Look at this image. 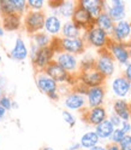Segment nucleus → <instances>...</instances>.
Masks as SVG:
<instances>
[{
	"label": "nucleus",
	"mask_w": 131,
	"mask_h": 150,
	"mask_svg": "<svg viewBox=\"0 0 131 150\" xmlns=\"http://www.w3.org/2000/svg\"><path fill=\"white\" fill-rule=\"evenodd\" d=\"M52 46L55 51H64L76 56L84 52L86 41L83 38H61V39H53Z\"/></svg>",
	"instance_id": "nucleus-1"
},
{
	"label": "nucleus",
	"mask_w": 131,
	"mask_h": 150,
	"mask_svg": "<svg viewBox=\"0 0 131 150\" xmlns=\"http://www.w3.org/2000/svg\"><path fill=\"white\" fill-rule=\"evenodd\" d=\"M83 39L89 45H91L93 47H96L99 50H106L112 40L107 33L101 30L96 25H94L93 28H90L89 30H87Z\"/></svg>",
	"instance_id": "nucleus-2"
},
{
	"label": "nucleus",
	"mask_w": 131,
	"mask_h": 150,
	"mask_svg": "<svg viewBox=\"0 0 131 150\" xmlns=\"http://www.w3.org/2000/svg\"><path fill=\"white\" fill-rule=\"evenodd\" d=\"M54 61L57 62L63 69L66 70L71 76H75V74L81 73V67L78 65V59L75 54L64 52V51H55Z\"/></svg>",
	"instance_id": "nucleus-3"
},
{
	"label": "nucleus",
	"mask_w": 131,
	"mask_h": 150,
	"mask_svg": "<svg viewBox=\"0 0 131 150\" xmlns=\"http://www.w3.org/2000/svg\"><path fill=\"white\" fill-rule=\"evenodd\" d=\"M46 16L42 11H29L24 18V25L28 33L37 34L45 28Z\"/></svg>",
	"instance_id": "nucleus-4"
},
{
	"label": "nucleus",
	"mask_w": 131,
	"mask_h": 150,
	"mask_svg": "<svg viewBox=\"0 0 131 150\" xmlns=\"http://www.w3.org/2000/svg\"><path fill=\"white\" fill-rule=\"evenodd\" d=\"M95 68L104 75L105 78L112 76L116 70L114 58L111 56L108 50H100L99 57L95 59Z\"/></svg>",
	"instance_id": "nucleus-5"
},
{
	"label": "nucleus",
	"mask_w": 131,
	"mask_h": 150,
	"mask_svg": "<svg viewBox=\"0 0 131 150\" xmlns=\"http://www.w3.org/2000/svg\"><path fill=\"white\" fill-rule=\"evenodd\" d=\"M78 80L86 85L87 87H96V86H104V82L106 78L102 75L95 67L86 69V70H81Z\"/></svg>",
	"instance_id": "nucleus-6"
},
{
	"label": "nucleus",
	"mask_w": 131,
	"mask_h": 150,
	"mask_svg": "<svg viewBox=\"0 0 131 150\" xmlns=\"http://www.w3.org/2000/svg\"><path fill=\"white\" fill-rule=\"evenodd\" d=\"M71 21L76 24L81 30H84V32L89 30L90 28H93L95 25V18L93 17L87 10H84L79 4H77V7L73 12Z\"/></svg>",
	"instance_id": "nucleus-7"
},
{
	"label": "nucleus",
	"mask_w": 131,
	"mask_h": 150,
	"mask_svg": "<svg viewBox=\"0 0 131 150\" xmlns=\"http://www.w3.org/2000/svg\"><path fill=\"white\" fill-rule=\"evenodd\" d=\"M54 56H55V50L52 45L48 46V47L39 49L36 56L33 59L34 65L36 67V69H39L40 71H45V69L54 61Z\"/></svg>",
	"instance_id": "nucleus-8"
},
{
	"label": "nucleus",
	"mask_w": 131,
	"mask_h": 150,
	"mask_svg": "<svg viewBox=\"0 0 131 150\" xmlns=\"http://www.w3.org/2000/svg\"><path fill=\"white\" fill-rule=\"evenodd\" d=\"M107 50L112 57L114 58V61H117L119 64H123L126 67L130 63V54H129L126 44H120V42H116L113 40H111Z\"/></svg>",
	"instance_id": "nucleus-9"
},
{
	"label": "nucleus",
	"mask_w": 131,
	"mask_h": 150,
	"mask_svg": "<svg viewBox=\"0 0 131 150\" xmlns=\"http://www.w3.org/2000/svg\"><path fill=\"white\" fill-rule=\"evenodd\" d=\"M111 39L120 42V44H128L131 41V22L124 20L121 22L116 23L114 25V30L112 33Z\"/></svg>",
	"instance_id": "nucleus-10"
},
{
	"label": "nucleus",
	"mask_w": 131,
	"mask_h": 150,
	"mask_svg": "<svg viewBox=\"0 0 131 150\" xmlns=\"http://www.w3.org/2000/svg\"><path fill=\"white\" fill-rule=\"evenodd\" d=\"M36 85L40 91L46 93L48 97L57 93L58 91V82L49 78L45 71H40L36 75Z\"/></svg>",
	"instance_id": "nucleus-11"
},
{
	"label": "nucleus",
	"mask_w": 131,
	"mask_h": 150,
	"mask_svg": "<svg viewBox=\"0 0 131 150\" xmlns=\"http://www.w3.org/2000/svg\"><path fill=\"white\" fill-rule=\"evenodd\" d=\"M45 73L57 82H71L73 79V76H71L66 70L63 69L55 61H53L48 67L45 69Z\"/></svg>",
	"instance_id": "nucleus-12"
},
{
	"label": "nucleus",
	"mask_w": 131,
	"mask_h": 150,
	"mask_svg": "<svg viewBox=\"0 0 131 150\" xmlns=\"http://www.w3.org/2000/svg\"><path fill=\"white\" fill-rule=\"evenodd\" d=\"M107 119V112L104 107H96V108H89V110H86V115H84V120L88 124L94 125L95 127L100 125L102 121Z\"/></svg>",
	"instance_id": "nucleus-13"
},
{
	"label": "nucleus",
	"mask_w": 131,
	"mask_h": 150,
	"mask_svg": "<svg viewBox=\"0 0 131 150\" xmlns=\"http://www.w3.org/2000/svg\"><path fill=\"white\" fill-rule=\"evenodd\" d=\"M107 13L109 17L113 20L114 23L124 21V18L126 16V8H125V3L121 0H113L111 1V5L107 10Z\"/></svg>",
	"instance_id": "nucleus-14"
},
{
	"label": "nucleus",
	"mask_w": 131,
	"mask_h": 150,
	"mask_svg": "<svg viewBox=\"0 0 131 150\" xmlns=\"http://www.w3.org/2000/svg\"><path fill=\"white\" fill-rule=\"evenodd\" d=\"M105 99V87L104 86H96L90 87L87 92V100L89 108H96L101 107Z\"/></svg>",
	"instance_id": "nucleus-15"
},
{
	"label": "nucleus",
	"mask_w": 131,
	"mask_h": 150,
	"mask_svg": "<svg viewBox=\"0 0 131 150\" xmlns=\"http://www.w3.org/2000/svg\"><path fill=\"white\" fill-rule=\"evenodd\" d=\"M78 4L84 8V10H87L95 20L104 11H106L105 10L106 3L101 1V0H81V1H78Z\"/></svg>",
	"instance_id": "nucleus-16"
},
{
	"label": "nucleus",
	"mask_w": 131,
	"mask_h": 150,
	"mask_svg": "<svg viewBox=\"0 0 131 150\" xmlns=\"http://www.w3.org/2000/svg\"><path fill=\"white\" fill-rule=\"evenodd\" d=\"M87 99L83 95L77 92H71L66 96L64 100V104L69 110H82L86 107Z\"/></svg>",
	"instance_id": "nucleus-17"
},
{
	"label": "nucleus",
	"mask_w": 131,
	"mask_h": 150,
	"mask_svg": "<svg viewBox=\"0 0 131 150\" xmlns=\"http://www.w3.org/2000/svg\"><path fill=\"white\" fill-rule=\"evenodd\" d=\"M112 91L117 97L124 98L131 91V82L125 76H118L112 82Z\"/></svg>",
	"instance_id": "nucleus-18"
},
{
	"label": "nucleus",
	"mask_w": 131,
	"mask_h": 150,
	"mask_svg": "<svg viewBox=\"0 0 131 150\" xmlns=\"http://www.w3.org/2000/svg\"><path fill=\"white\" fill-rule=\"evenodd\" d=\"M114 114L118 115L123 121L131 120V104L124 99H117L113 104Z\"/></svg>",
	"instance_id": "nucleus-19"
},
{
	"label": "nucleus",
	"mask_w": 131,
	"mask_h": 150,
	"mask_svg": "<svg viewBox=\"0 0 131 150\" xmlns=\"http://www.w3.org/2000/svg\"><path fill=\"white\" fill-rule=\"evenodd\" d=\"M95 25L98 28H100L101 30H104L105 33H107L108 35L112 36V33L114 30V25L116 23L113 22V20L109 17V15L107 13V11H104L96 20H95Z\"/></svg>",
	"instance_id": "nucleus-20"
},
{
	"label": "nucleus",
	"mask_w": 131,
	"mask_h": 150,
	"mask_svg": "<svg viewBox=\"0 0 131 150\" xmlns=\"http://www.w3.org/2000/svg\"><path fill=\"white\" fill-rule=\"evenodd\" d=\"M43 29L48 35H58L63 30V24L59 20V17L57 15H51L46 17Z\"/></svg>",
	"instance_id": "nucleus-21"
},
{
	"label": "nucleus",
	"mask_w": 131,
	"mask_h": 150,
	"mask_svg": "<svg viewBox=\"0 0 131 150\" xmlns=\"http://www.w3.org/2000/svg\"><path fill=\"white\" fill-rule=\"evenodd\" d=\"M10 57L15 61H24L28 57V49L25 46V42L23 41V39L18 38L15 42V47L12 49V51L10 52Z\"/></svg>",
	"instance_id": "nucleus-22"
},
{
	"label": "nucleus",
	"mask_w": 131,
	"mask_h": 150,
	"mask_svg": "<svg viewBox=\"0 0 131 150\" xmlns=\"http://www.w3.org/2000/svg\"><path fill=\"white\" fill-rule=\"evenodd\" d=\"M114 129H116V127L109 121V119H106L105 121H102L100 125H98L95 127V132H96V134L99 136L100 139H107V138L112 137Z\"/></svg>",
	"instance_id": "nucleus-23"
},
{
	"label": "nucleus",
	"mask_w": 131,
	"mask_h": 150,
	"mask_svg": "<svg viewBox=\"0 0 131 150\" xmlns=\"http://www.w3.org/2000/svg\"><path fill=\"white\" fill-rule=\"evenodd\" d=\"M99 140H100V138L96 134L95 131H89V132L84 133L82 136L79 143H81L82 148H86V149L90 150V149H93L94 146H96L99 144Z\"/></svg>",
	"instance_id": "nucleus-24"
},
{
	"label": "nucleus",
	"mask_w": 131,
	"mask_h": 150,
	"mask_svg": "<svg viewBox=\"0 0 131 150\" xmlns=\"http://www.w3.org/2000/svg\"><path fill=\"white\" fill-rule=\"evenodd\" d=\"M78 1H60L59 6L57 7L58 11L57 13L61 15L63 17H71L73 16V12L76 10Z\"/></svg>",
	"instance_id": "nucleus-25"
},
{
	"label": "nucleus",
	"mask_w": 131,
	"mask_h": 150,
	"mask_svg": "<svg viewBox=\"0 0 131 150\" xmlns=\"http://www.w3.org/2000/svg\"><path fill=\"white\" fill-rule=\"evenodd\" d=\"M61 33H63L64 38H81L82 30L72 21H68L63 24Z\"/></svg>",
	"instance_id": "nucleus-26"
},
{
	"label": "nucleus",
	"mask_w": 131,
	"mask_h": 150,
	"mask_svg": "<svg viewBox=\"0 0 131 150\" xmlns=\"http://www.w3.org/2000/svg\"><path fill=\"white\" fill-rule=\"evenodd\" d=\"M53 42V39L47 34V33H37L34 35V45L37 46L39 49H43V47H48Z\"/></svg>",
	"instance_id": "nucleus-27"
},
{
	"label": "nucleus",
	"mask_w": 131,
	"mask_h": 150,
	"mask_svg": "<svg viewBox=\"0 0 131 150\" xmlns=\"http://www.w3.org/2000/svg\"><path fill=\"white\" fill-rule=\"evenodd\" d=\"M21 24L20 15H10L4 18V29L6 30H16Z\"/></svg>",
	"instance_id": "nucleus-28"
},
{
	"label": "nucleus",
	"mask_w": 131,
	"mask_h": 150,
	"mask_svg": "<svg viewBox=\"0 0 131 150\" xmlns=\"http://www.w3.org/2000/svg\"><path fill=\"white\" fill-rule=\"evenodd\" d=\"M0 10H1V12H3L4 16L17 15L16 11H15L12 0H3V1H0Z\"/></svg>",
	"instance_id": "nucleus-29"
},
{
	"label": "nucleus",
	"mask_w": 131,
	"mask_h": 150,
	"mask_svg": "<svg viewBox=\"0 0 131 150\" xmlns=\"http://www.w3.org/2000/svg\"><path fill=\"white\" fill-rule=\"evenodd\" d=\"M12 4H13L15 11L17 15H22L26 11L28 1H25V0H12Z\"/></svg>",
	"instance_id": "nucleus-30"
},
{
	"label": "nucleus",
	"mask_w": 131,
	"mask_h": 150,
	"mask_svg": "<svg viewBox=\"0 0 131 150\" xmlns=\"http://www.w3.org/2000/svg\"><path fill=\"white\" fill-rule=\"evenodd\" d=\"M126 136H128V134H125L121 128H116L114 132H113V134H112V137H111V139H112V142H113L114 144H118V145H119L121 142H123V139H124Z\"/></svg>",
	"instance_id": "nucleus-31"
},
{
	"label": "nucleus",
	"mask_w": 131,
	"mask_h": 150,
	"mask_svg": "<svg viewBox=\"0 0 131 150\" xmlns=\"http://www.w3.org/2000/svg\"><path fill=\"white\" fill-rule=\"evenodd\" d=\"M61 115H63L64 121H65V122H66L70 127H73L75 125H76V117H75L69 110H63V111H61Z\"/></svg>",
	"instance_id": "nucleus-32"
},
{
	"label": "nucleus",
	"mask_w": 131,
	"mask_h": 150,
	"mask_svg": "<svg viewBox=\"0 0 131 150\" xmlns=\"http://www.w3.org/2000/svg\"><path fill=\"white\" fill-rule=\"evenodd\" d=\"M43 5V0H28V6L31 8V11H41Z\"/></svg>",
	"instance_id": "nucleus-33"
},
{
	"label": "nucleus",
	"mask_w": 131,
	"mask_h": 150,
	"mask_svg": "<svg viewBox=\"0 0 131 150\" xmlns=\"http://www.w3.org/2000/svg\"><path fill=\"white\" fill-rule=\"evenodd\" d=\"M12 100L10 99V98H8L7 96H3L1 98H0V105H1L6 111L7 110H10L11 108H12Z\"/></svg>",
	"instance_id": "nucleus-34"
},
{
	"label": "nucleus",
	"mask_w": 131,
	"mask_h": 150,
	"mask_svg": "<svg viewBox=\"0 0 131 150\" xmlns=\"http://www.w3.org/2000/svg\"><path fill=\"white\" fill-rule=\"evenodd\" d=\"M119 148L120 150H131V136L130 134H128L123 139V142L119 144Z\"/></svg>",
	"instance_id": "nucleus-35"
},
{
	"label": "nucleus",
	"mask_w": 131,
	"mask_h": 150,
	"mask_svg": "<svg viewBox=\"0 0 131 150\" xmlns=\"http://www.w3.org/2000/svg\"><path fill=\"white\" fill-rule=\"evenodd\" d=\"M109 121L112 124H113V126L116 127V128H119V126H121V124H123V120H121L118 115H116V114H112L111 116H109Z\"/></svg>",
	"instance_id": "nucleus-36"
},
{
	"label": "nucleus",
	"mask_w": 131,
	"mask_h": 150,
	"mask_svg": "<svg viewBox=\"0 0 131 150\" xmlns=\"http://www.w3.org/2000/svg\"><path fill=\"white\" fill-rule=\"evenodd\" d=\"M120 128L123 129V132H124L125 134H129V133L131 132V124L129 122V121H123V124H121Z\"/></svg>",
	"instance_id": "nucleus-37"
},
{
	"label": "nucleus",
	"mask_w": 131,
	"mask_h": 150,
	"mask_svg": "<svg viewBox=\"0 0 131 150\" xmlns=\"http://www.w3.org/2000/svg\"><path fill=\"white\" fill-rule=\"evenodd\" d=\"M124 76L131 82V62L126 65V68H125V73H124Z\"/></svg>",
	"instance_id": "nucleus-38"
},
{
	"label": "nucleus",
	"mask_w": 131,
	"mask_h": 150,
	"mask_svg": "<svg viewBox=\"0 0 131 150\" xmlns=\"http://www.w3.org/2000/svg\"><path fill=\"white\" fill-rule=\"evenodd\" d=\"M81 146H82L81 143H73L72 145H70V146L68 148V150H79Z\"/></svg>",
	"instance_id": "nucleus-39"
},
{
	"label": "nucleus",
	"mask_w": 131,
	"mask_h": 150,
	"mask_svg": "<svg viewBox=\"0 0 131 150\" xmlns=\"http://www.w3.org/2000/svg\"><path fill=\"white\" fill-rule=\"evenodd\" d=\"M107 150H120V148H119V145L118 144H109L108 146H107Z\"/></svg>",
	"instance_id": "nucleus-40"
},
{
	"label": "nucleus",
	"mask_w": 131,
	"mask_h": 150,
	"mask_svg": "<svg viewBox=\"0 0 131 150\" xmlns=\"http://www.w3.org/2000/svg\"><path fill=\"white\" fill-rule=\"evenodd\" d=\"M5 114H6V110H5L1 105H0V120H1V119L5 116Z\"/></svg>",
	"instance_id": "nucleus-41"
},
{
	"label": "nucleus",
	"mask_w": 131,
	"mask_h": 150,
	"mask_svg": "<svg viewBox=\"0 0 131 150\" xmlns=\"http://www.w3.org/2000/svg\"><path fill=\"white\" fill-rule=\"evenodd\" d=\"M90 150H107V148L101 146V145H96V146H94V148L90 149Z\"/></svg>",
	"instance_id": "nucleus-42"
},
{
	"label": "nucleus",
	"mask_w": 131,
	"mask_h": 150,
	"mask_svg": "<svg viewBox=\"0 0 131 150\" xmlns=\"http://www.w3.org/2000/svg\"><path fill=\"white\" fill-rule=\"evenodd\" d=\"M128 45V50H129V54H130V58H131V41L126 44Z\"/></svg>",
	"instance_id": "nucleus-43"
},
{
	"label": "nucleus",
	"mask_w": 131,
	"mask_h": 150,
	"mask_svg": "<svg viewBox=\"0 0 131 150\" xmlns=\"http://www.w3.org/2000/svg\"><path fill=\"white\" fill-rule=\"evenodd\" d=\"M4 35V28L0 27V36H3Z\"/></svg>",
	"instance_id": "nucleus-44"
},
{
	"label": "nucleus",
	"mask_w": 131,
	"mask_h": 150,
	"mask_svg": "<svg viewBox=\"0 0 131 150\" xmlns=\"http://www.w3.org/2000/svg\"><path fill=\"white\" fill-rule=\"evenodd\" d=\"M42 150H54V149H52L51 146H46V148H43Z\"/></svg>",
	"instance_id": "nucleus-45"
},
{
	"label": "nucleus",
	"mask_w": 131,
	"mask_h": 150,
	"mask_svg": "<svg viewBox=\"0 0 131 150\" xmlns=\"http://www.w3.org/2000/svg\"><path fill=\"white\" fill-rule=\"evenodd\" d=\"M0 98H1V90H0Z\"/></svg>",
	"instance_id": "nucleus-46"
},
{
	"label": "nucleus",
	"mask_w": 131,
	"mask_h": 150,
	"mask_svg": "<svg viewBox=\"0 0 131 150\" xmlns=\"http://www.w3.org/2000/svg\"><path fill=\"white\" fill-rule=\"evenodd\" d=\"M0 61H1V56H0Z\"/></svg>",
	"instance_id": "nucleus-47"
},
{
	"label": "nucleus",
	"mask_w": 131,
	"mask_h": 150,
	"mask_svg": "<svg viewBox=\"0 0 131 150\" xmlns=\"http://www.w3.org/2000/svg\"><path fill=\"white\" fill-rule=\"evenodd\" d=\"M130 93H131V91H130Z\"/></svg>",
	"instance_id": "nucleus-48"
}]
</instances>
